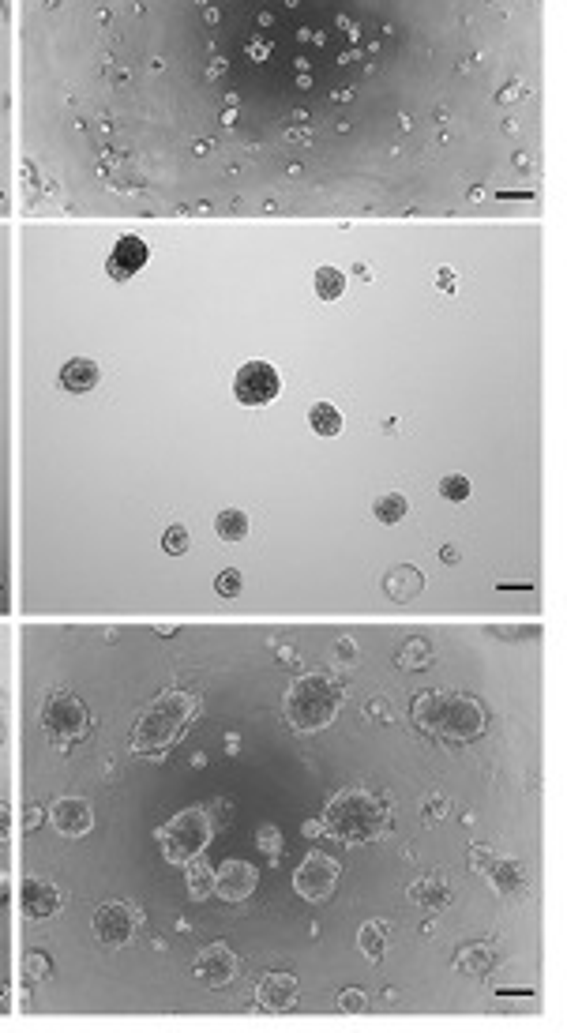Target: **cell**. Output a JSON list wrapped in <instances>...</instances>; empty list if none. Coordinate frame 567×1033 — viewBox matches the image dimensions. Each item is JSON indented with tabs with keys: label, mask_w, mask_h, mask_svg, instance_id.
<instances>
[{
	"label": "cell",
	"mask_w": 567,
	"mask_h": 1033,
	"mask_svg": "<svg viewBox=\"0 0 567 1033\" xmlns=\"http://www.w3.org/2000/svg\"><path fill=\"white\" fill-rule=\"evenodd\" d=\"M23 910L31 917H53L61 910V891L46 879H27L23 883Z\"/></svg>",
	"instance_id": "obj_15"
},
{
	"label": "cell",
	"mask_w": 567,
	"mask_h": 1033,
	"mask_svg": "<svg viewBox=\"0 0 567 1033\" xmlns=\"http://www.w3.org/2000/svg\"><path fill=\"white\" fill-rule=\"evenodd\" d=\"M184 879H188V895L203 902V898L215 895V872H211V864L200 857H192V861H184Z\"/></svg>",
	"instance_id": "obj_17"
},
{
	"label": "cell",
	"mask_w": 567,
	"mask_h": 1033,
	"mask_svg": "<svg viewBox=\"0 0 567 1033\" xmlns=\"http://www.w3.org/2000/svg\"><path fill=\"white\" fill-rule=\"evenodd\" d=\"M260 849L278 853V827H260Z\"/></svg>",
	"instance_id": "obj_28"
},
{
	"label": "cell",
	"mask_w": 567,
	"mask_h": 1033,
	"mask_svg": "<svg viewBox=\"0 0 567 1033\" xmlns=\"http://www.w3.org/2000/svg\"><path fill=\"white\" fill-rule=\"evenodd\" d=\"M147 260H151L147 241H139V237H121V241L113 245V252H109L106 271H109V278L124 282V278H132L136 271H143V263Z\"/></svg>",
	"instance_id": "obj_14"
},
{
	"label": "cell",
	"mask_w": 567,
	"mask_h": 1033,
	"mask_svg": "<svg viewBox=\"0 0 567 1033\" xmlns=\"http://www.w3.org/2000/svg\"><path fill=\"white\" fill-rule=\"evenodd\" d=\"M282 395V376L271 361H245L233 376V399L245 406H267Z\"/></svg>",
	"instance_id": "obj_7"
},
{
	"label": "cell",
	"mask_w": 567,
	"mask_h": 1033,
	"mask_svg": "<svg viewBox=\"0 0 567 1033\" xmlns=\"http://www.w3.org/2000/svg\"><path fill=\"white\" fill-rule=\"evenodd\" d=\"M335 887H338L335 857H327L320 849L305 853V861L297 864V872H293V891L305 898V902H323V898L335 895Z\"/></svg>",
	"instance_id": "obj_8"
},
{
	"label": "cell",
	"mask_w": 567,
	"mask_h": 1033,
	"mask_svg": "<svg viewBox=\"0 0 567 1033\" xmlns=\"http://www.w3.org/2000/svg\"><path fill=\"white\" fill-rule=\"evenodd\" d=\"M158 849L169 864H184L192 857H200L203 849L215 838V823L207 816V808H184L177 816L158 827Z\"/></svg>",
	"instance_id": "obj_5"
},
{
	"label": "cell",
	"mask_w": 567,
	"mask_h": 1033,
	"mask_svg": "<svg viewBox=\"0 0 567 1033\" xmlns=\"http://www.w3.org/2000/svg\"><path fill=\"white\" fill-rule=\"evenodd\" d=\"M98 365L94 361H87V357H72L68 365L61 369V384H64V391H72V395H87V391H94L98 387Z\"/></svg>",
	"instance_id": "obj_16"
},
{
	"label": "cell",
	"mask_w": 567,
	"mask_h": 1033,
	"mask_svg": "<svg viewBox=\"0 0 567 1033\" xmlns=\"http://www.w3.org/2000/svg\"><path fill=\"white\" fill-rule=\"evenodd\" d=\"M4 819L8 816H4V808H0V838H4Z\"/></svg>",
	"instance_id": "obj_31"
},
{
	"label": "cell",
	"mask_w": 567,
	"mask_h": 1033,
	"mask_svg": "<svg viewBox=\"0 0 567 1033\" xmlns=\"http://www.w3.org/2000/svg\"><path fill=\"white\" fill-rule=\"evenodd\" d=\"M196 710H200V699L192 692H162L139 714L136 729H132V752L162 759L166 748H173L188 733Z\"/></svg>",
	"instance_id": "obj_1"
},
{
	"label": "cell",
	"mask_w": 567,
	"mask_h": 1033,
	"mask_svg": "<svg viewBox=\"0 0 567 1033\" xmlns=\"http://www.w3.org/2000/svg\"><path fill=\"white\" fill-rule=\"evenodd\" d=\"M406 511H410V504H406V496H402V493H387V496H380V500L372 504V515H376V519H380L384 526L402 523V519H406Z\"/></svg>",
	"instance_id": "obj_21"
},
{
	"label": "cell",
	"mask_w": 567,
	"mask_h": 1033,
	"mask_svg": "<svg viewBox=\"0 0 567 1033\" xmlns=\"http://www.w3.org/2000/svg\"><path fill=\"white\" fill-rule=\"evenodd\" d=\"M387 827H391V816L384 812V804L365 789H342L331 797L327 812H323V831L338 842H346V846L376 842Z\"/></svg>",
	"instance_id": "obj_3"
},
{
	"label": "cell",
	"mask_w": 567,
	"mask_h": 1033,
	"mask_svg": "<svg viewBox=\"0 0 567 1033\" xmlns=\"http://www.w3.org/2000/svg\"><path fill=\"white\" fill-rule=\"evenodd\" d=\"M132 932H136V917H132V910L124 902H102L94 910V936H98V943L121 947V943L132 940Z\"/></svg>",
	"instance_id": "obj_11"
},
{
	"label": "cell",
	"mask_w": 567,
	"mask_h": 1033,
	"mask_svg": "<svg viewBox=\"0 0 567 1033\" xmlns=\"http://www.w3.org/2000/svg\"><path fill=\"white\" fill-rule=\"evenodd\" d=\"M241 970V958L233 955L226 943H211V947H203L200 955H196V977H200V985H211V988H226L237 977Z\"/></svg>",
	"instance_id": "obj_10"
},
{
	"label": "cell",
	"mask_w": 567,
	"mask_h": 1033,
	"mask_svg": "<svg viewBox=\"0 0 567 1033\" xmlns=\"http://www.w3.org/2000/svg\"><path fill=\"white\" fill-rule=\"evenodd\" d=\"M308 425L316 436H338L342 432V414H338V406L331 402H316L312 410H308Z\"/></svg>",
	"instance_id": "obj_20"
},
{
	"label": "cell",
	"mask_w": 567,
	"mask_h": 1033,
	"mask_svg": "<svg viewBox=\"0 0 567 1033\" xmlns=\"http://www.w3.org/2000/svg\"><path fill=\"white\" fill-rule=\"evenodd\" d=\"M440 496H444V500H466V496H470V481L462 478V474H447V478L440 481Z\"/></svg>",
	"instance_id": "obj_24"
},
{
	"label": "cell",
	"mask_w": 567,
	"mask_h": 1033,
	"mask_svg": "<svg viewBox=\"0 0 567 1033\" xmlns=\"http://www.w3.org/2000/svg\"><path fill=\"white\" fill-rule=\"evenodd\" d=\"M361 951H365L372 962L384 958V925H380V921H368V925L361 928Z\"/></svg>",
	"instance_id": "obj_23"
},
{
	"label": "cell",
	"mask_w": 567,
	"mask_h": 1033,
	"mask_svg": "<svg viewBox=\"0 0 567 1033\" xmlns=\"http://www.w3.org/2000/svg\"><path fill=\"white\" fill-rule=\"evenodd\" d=\"M346 290V275L338 271V267H320L316 271V293H320L323 301H338Z\"/></svg>",
	"instance_id": "obj_22"
},
{
	"label": "cell",
	"mask_w": 567,
	"mask_h": 1033,
	"mask_svg": "<svg viewBox=\"0 0 567 1033\" xmlns=\"http://www.w3.org/2000/svg\"><path fill=\"white\" fill-rule=\"evenodd\" d=\"M297 996H301V985H297V977H290V973H271V977H263L260 988H256V1003H260L263 1011H271V1015H282V1011L297 1007Z\"/></svg>",
	"instance_id": "obj_13"
},
{
	"label": "cell",
	"mask_w": 567,
	"mask_h": 1033,
	"mask_svg": "<svg viewBox=\"0 0 567 1033\" xmlns=\"http://www.w3.org/2000/svg\"><path fill=\"white\" fill-rule=\"evenodd\" d=\"M387 594L395 598V602H410L414 594H421L425 590V579H421V571H414V568H395L391 575H387Z\"/></svg>",
	"instance_id": "obj_19"
},
{
	"label": "cell",
	"mask_w": 567,
	"mask_h": 1033,
	"mask_svg": "<svg viewBox=\"0 0 567 1033\" xmlns=\"http://www.w3.org/2000/svg\"><path fill=\"white\" fill-rule=\"evenodd\" d=\"M49 823H53V831L64 834V838H83V834H91L94 827V808L91 801H83V797H61V801L49 808Z\"/></svg>",
	"instance_id": "obj_12"
},
{
	"label": "cell",
	"mask_w": 567,
	"mask_h": 1033,
	"mask_svg": "<svg viewBox=\"0 0 567 1033\" xmlns=\"http://www.w3.org/2000/svg\"><path fill=\"white\" fill-rule=\"evenodd\" d=\"M256 883H260V872L252 868L248 861H222L215 868V895L226 898V902H248L252 891H256Z\"/></svg>",
	"instance_id": "obj_9"
},
{
	"label": "cell",
	"mask_w": 567,
	"mask_h": 1033,
	"mask_svg": "<svg viewBox=\"0 0 567 1033\" xmlns=\"http://www.w3.org/2000/svg\"><path fill=\"white\" fill-rule=\"evenodd\" d=\"M162 549H166L169 556H181L184 549H188V530H184V526H169L166 534H162Z\"/></svg>",
	"instance_id": "obj_26"
},
{
	"label": "cell",
	"mask_w": 567,
	"mask_h": 1033,
	"mask_svg": "<svg viewBox=\"0 0 567 1033\" xmlns=\"http://www.w3.org/2000/svg\"><path fill=\"white\" fill-rule=\"evenodd\" d=\"M342 688L327 673H305L290 684L286 692V722L297 729V733H316V729H327V725L338 718L342 710Z\"/></svg>",
	"instance_id": "obj_4"
},
{
	"label": "cell",
	"mask_w": 567,
	"mask_h": 1033,
	"mask_svg": "<svg viewBox=\"0 0 567 1033\" xmlns=\"http://www.w3.org/2000/svg\"><path fill=\"white\" fill-rule=\"evenodd\" d=\"M414 722L417 729H425L440 741H477L485 729H489V718L481 703H474L470 695L459 692H429L421 695L414 703Z\"/></svg>",
	"instance_id": "obj_2"
},
{
	"label": "cell",
	"mask_w": 567,
	"mask_h": 1033,
	"mask_svg": "<svg viewBox=\"0 0 567 1033\" xmlns=\"http://www.w3.org/2000/svg\"><path fill=\"white\" fill-rule=\"evenodd\" d=\"M440 560H447V564H455V560H459V553H455V549H444V553H440Z\"/></svg>",
	"instance_id": "obj_30"
},
{
	"label": "cell",
	"mask_w": 567,
	"mask_h": 1033,
	"mask_svg": "<svg viewBox=\"0 0 567 1033\" xmlns=\"http://www.w3.org/2000/svg\"><path fill=\"white\" fill-rule=\"evenodd\" d=\"M248 530H252V523H248V511H241V508H222L215 515V534L222 541H230V545H237V541H245L248 538Z\"/></svg>",
	"instance_id": "obj_18"
},
{
	"label": "cell",
	"mask_w": 567,
	"mask_h": 1033,
	"mask_svg": "<svg viewBox=\"0 0 567 1033\" xmlns=\"http://www.w3.org/2000/svg\"><path fill=\"white\" fill-rule=\"evenodd\" d=\"M335 654L342 658V662H353V658H357V647H353V639H338V643H335Z\"/></svg>",
	"instance_id": "obj_29"
},
{
	"label": "cell",
	"mask_w": 567,
	"mask_h": 1033,
	"mask_svg": "<svg viewBox=\"0 0 567 1033\" xmlns=\"http://www.w3.org/2000/svg\"><path fill=\"white\" fill-rule=\"evenodd\" d=\"M338 1007L346 1011V1015H357V1011H365L368 1000L361 988H342V996H338Z\"/></svg>",
	"instance_id": "obj_27"
},
{
	"label": "cell",
	"mask_w": 567,
	"mask_h": 1033,
	"mask_svg": "<svg viewBox=\"0 0 567 1033\" xmlns=\"http://www.w3.org/2000/svg\"><path fill=\"white\" fill-rule=\"evenodd\" d=\"M42 725H46L53 744H72L79 741V737H87L91 714H87V707L79 703L76 695L57 688V692H49L46 703H42Z\"/></svg>",
	"instance_id": "obj_6"
},
{
	"label": "cell",
	"mask_w": 567,
	"mask_h": 1033,
	"mask_svg": "<svg viewBox=\"0 0 567 1033\" xmlns=\"http://www.w3.org/2000/svg\"><path fill=\"white\" fill-rule=\"evenodd\" d=\"M215 594L218 598H237V594H241V571H233V568L222 571L215 579Z\"/></svg>",
	"instance_id": "obj_25"
}]
</instances>
